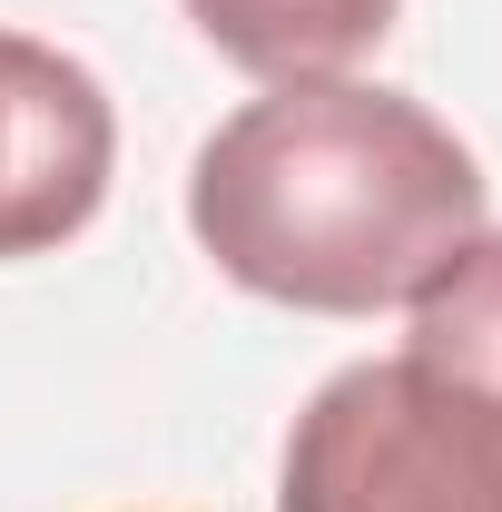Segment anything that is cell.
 I'll return each mask as SVG.
<instances>
[{
	"instance_id": "1",
	"label": "cell",
	"mask_w": 502,
	"mask_h": 512,
	"mask_svg": "<svg viewBox=\"0 0 502 512\" xmlns=\"http://www.w3.org/2000/svg\"><path fill=\"white\" fill-rule=\"evenodd\" d=\"M188 227L266 306L375 316L414 306L483 237V168L404 89L276 79L197 148Z\"/></svg>"
},
{
	"instance_id": "3",
	"label": "cell",
	"mask_w": 502,
	"mask_h": 512,
	"mask_svg": "<svg viewBox=\"0 0 502 512\" xmlns=\"http://www.w3.org/2000/svg\"><path fill=\"white\" fill-rule=\"evenodd\" d=\"M109 168H119L109 89L69 50L0 30V266L69 247L99 217Z\"/></svg>"
},
{
	"instance_id": "2",
	"label": "cell",
	"mask_w": 502,
	"mask_h": 512,
	"mask_svg": "<svg viewBox=\"0 0 502 512\" xmlns=\"http://www.w3.org/2000/svg\"><path fill=\"white\" fill-rule=\"evenodd\" d=\"M276 512H502V237L414 296L404 355L315 384Z\"/></svg>"
},
{
	"instance_id": "4",
	"label": "cell",
	"mask_w": 502,
	"mask_h": 512,
	"mask_svg": "<svg viewBox=\"0 0 502 512\" xmlns=\"http://www.w3.org/2000/svg\"><path fill=\"white\" fill-rule=\"evenodd\" d=\"M404 0H188L217 60L256 69V79H335L394 30Z\"/></svg>"
}]
</instances>
